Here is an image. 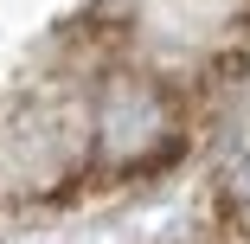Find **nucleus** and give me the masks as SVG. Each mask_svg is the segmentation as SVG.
Listing matches in <instances>:
<instances>
[{"label":"nucleus","instance_id":"1","mask_svg":"<svg viewBox=\"0 0 250 244\" xmlns=\"http://www.w3.org/2000/svg\"><path fill=\"white\" fill-rule=\"evenodd\" d=\"M173 135V110L147 77H109L96 96V155L109 167H135L147 155H161Z\"/></svg>","mask_w":250,"mask_h":244},{"label":"nucleus","instance_id":"2","mask_svg":"<svg viewBox=\"0 0 250 244\" xmlns=\"http://www.w3.org/2000/svg\"><path fill=\"white\" fill-rule=\"evenodd\" d=\"M231 200L250 212V155H244V161H237V174H231Z\"/></svg>","mask_w":250,"mask_h":244}]
</instances>
